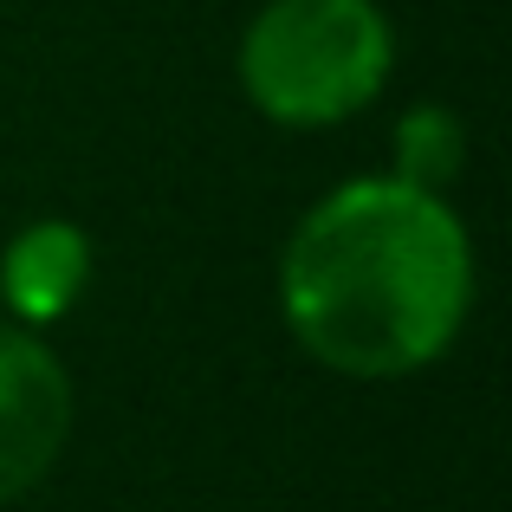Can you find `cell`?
Wrapping results in <instances>:
<instances>
[{
	"mask_svg": "<svg viewBox=\"0 0 512 512\" xmlns=\"http://www.w3.org/2000/svg\"><path fill=\"white\" fill-rule=\"evenodd\" d=\"M474 299L467 234L428 188H338L286 253V318L312 357L350 376H396L461 331Z\"/></svg>",
	"mask_w": 512,
	"mask_h": 512,
	"instance_id": "6da1fadb",
	"label": "cell"
},
{
	"mask_svg": "<svg viewBox=\"0 0 512 512\" xmlns=\"http://www.w3.org/2000/svg\"><path fill=\"white\" fill-rule=\"evenodd\" d=\"M240 78L279 124H331L389 78V26L370 0H273L247 33Z\"/></svg>",
	"mask_w": 512,
	"mask_h": 512,
	"instance_id": "7a4b0ae2",
	"label": "cell"
},
{
	"mask_svg": "<svg viewBox=\"0 0 512 512\" xmlns=\"http://www.w3.org/2000/svg\"><path fill=\"white\" fill-rule=\"evenodd\" d=\"M72 389L33 338L0 325V506L20 500L65 448Z\"/></svg>",
	"mask_w": 512,
	"mask_h": 512,
	"instance_id": "3957f363",
	"label": "cell"
},
{
	"mask_svg": "<svg viewBox=\"0 0 512 512\" xmlns=\"http://www.w3.org/2000/svg\"><path fill=\"white\" fill-rule=\"evenodd\" d=\"M85 286V240L72 227H33L7 260V292L26 312H65V299Z\"/></svg>",
	"mask_w": 512,
	"mask_h": 512,
	"instance_id": "277c9868",
	"label": "cell"
},
{
	"mask_svg": "<svg viewBox=\"0 0 512 512\" xmlns=\"http://www.w3.org/2000/svg\"><path fill=\"white\" fill-rule=\"evenodd\" d=\"M454 130H448V117H435V111H422L409 130H402V182H415V188H428L435 175H448L454 169Z\"/></svg>",
	"mask_w": 512,
	"mask_h": 512,
	"instance_id": "5b68a950",
	"label": "cell"
}]
</instances>
